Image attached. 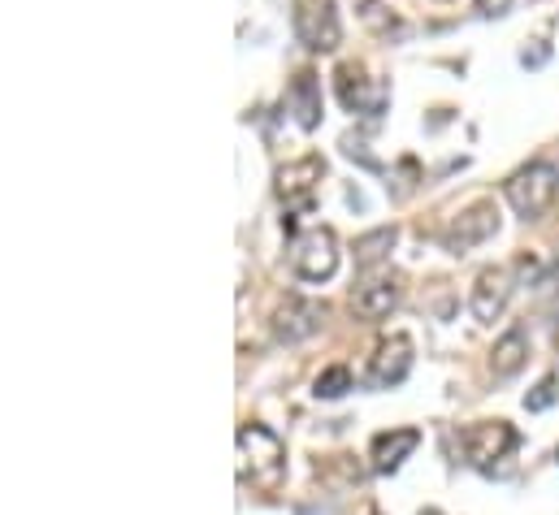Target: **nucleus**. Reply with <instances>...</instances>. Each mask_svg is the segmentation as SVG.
Masks as SVG:
<instances>
[{
  "label": "nucleus",
  "mask_w": 559,
  "mask_h": 515,
  "mask_svg": "<svg viewBox=\"0 0 559 515\" xmlns=\"http://www.w3.org/2000/svg\"><path fill=\"white\" fill-rule=\"evenodd\" d=\"M239 472L243 481H252L256 490H278L286 477V446L278 442V433H269L265 425H243L239 429Z\"/></svg>",
  "instance_id": "nucleus-1"
},
{
  "label": "nucleus",
  "mask_w": 559,
  "mask_h": 515,
  "mask_svg": "<svg viewBox=\"0 0 559 515\" xmlns=\"http://www.w3.org/2000/svg\"><path fill=\"white\" fill-rule=\"evenodd\" d=\"M503 195H507V204L516 208V217H525V221L542 217L559 195V169L546 165V161H533V165L516 169V174L503 182Z\"/></svg>",
  "instance_id": "nucleus-2"
},
{
  "label": "nucleus",
  "mask_w": 559,
  "mask_h": 515,
  "mask_svg": "<svg viewBox=\"0 0 559 515\" xmlns=\"http://www.w3.org/2000/svg\"><path fill=\"white\" fill-rule=\"evenodd\" d=\"M325 178L321 156H299V161L278 169V200L286 208V230H295V217H304L317 208V187Z\"/></svg>",
  "instance_id": "nucleus-3"
},
{
  "label": "nucleus",
  "mask_w": 559,
  "mask_h": 515,
  "mask_svg": "<svg viewBox=\"0 0 559 515\" xmlns=\"http://www.w3.org/2000/svg\"><path fill=\"white\" fill-rule=\"evenodd\" d=\"M334 91L343 100V109L351 113H364V117H382L386 104H390V87L382 78H369L360 61H343L334 70Z\"/></svg>",
  "instance_id": "nucleus-4"
},
{
  "label": "nucleus",
  "mask_w": 559,
  "mask_h": 515,
  "mask_svg": "<svg viewBox=\"0 0 559 515\" xmlns=\"http://www.w3.org/2000/svg\"><path fill=\"white\" fill-rule=\"evenodd\" d=\"M291 264L304 282H330L338 269V239L330 226H312L304 234H295L291 243Z\"/></svg>",
  "instance_id": "nucleus-5"
},
{
  "label": "nucleus",
  "mask_w": 559,
  "mask_h": 515,
  "mask_svg": "<svg viewBox=\"0 0 559 515\" xmlns=\"http://www.w3.org/2000/svg\"><path fill=\"white\" fill-rule=\"evenodd\" d=\"M295 35L312 52H334L338 48V9L334 0H295Z\"/></svg>",
  "instance_id": "nucleus-6"
},
{
  "label": "nucleus",
  "mask_w": 559,
  "mask_h": 515,
  "mask_svg": "<svg viewBox=\"0 0 559 515\" xmlns=\"http://www.w3.org/2000/svg\"><path fill=\"white\" fill-rule=\"evenodd\" d=\"M460 446H464L468 464L490 468L494 459H503L516 446V429L507 420H477V425L460 429Z\"/></svg>",
  "instance_id": "nucleus-7"
},
{
  "label": "nucleus",
  "mask_w": 559,
  "mask_h": 515,
  "mask_svg": "<svg viewBox=\"0 0 559 515\" xmlns=\"http://www.w3.org/2000/svg\"><path fill=\"white\" fill-rule=\"evenodd\" d=\"M490 234H499V208H494V200H477L473 208H464V213L442 230V243H447V252L460 256L468 247L486 243Z\"/></svg>",
  "instance_id": "nucleus-8"
},
{
  "label": "nucleus",
  "mask_w": 559,
  "mask_h": 515,
  "mask_svg": "<svg viewBox=\"0 0 559 515\" xmlns=\"http://www.w3.org/2000/svg\"><path fill=\"white\" fill-rule=\"evenodd\" d=\"M321 325H325V303H317V299L295 295L273 312V334H278V342H304V338L317 334Z\"/></svg>",
  "instance_id": "nucleus-9"
},
{
  "label": "nucleus",
  "mask_w": 559,
  "mask_h": 515,
  "mask_svg": "<svg viewBox=\"0 0 559 515\" xmlns=\"http://www.w3.org/2000/svg\"><path fill=\"white\" fill-rule=\"evenodd\" d=\"M408 368H412V338H386V342H377V351H373V360H369V381L373 386H399L403 377H408Z\"/></svg>",
  "instance_id": "nucleus-10"
},
{
  "label": "nucleus",
  "mask_w": 559,
  "mask_h": 515,
  "mask_svg": "<svg viewBox=\"0 0 559 515\" xmlns=\"http://www.w3.org/2000/svg\"><path fill=\"white\" fill-rule=\"evenodd\" d=\"M399 295H403L399 277H373V282L351 290V312H356L360 321H382V316L395 312Z\"/></svg>",
  "instance_id": "nucleus-11"
},
{
  "label": "nucleus",
  "mask_w": 559,
  "mask_h": 515,
  "mask_svg": "<svg viewBox=\"0 0 559 515\" xmlns=\"http://www.w3.org/2000/svg\"><path fill=\"white\" fill-rule=\"evenodd\" d=\"M507 295H512V273L507 269H481L473 282V316L477 321H494L507 308Z\"/></svg>",
  "instance_id": "nucleus-12"
},
{
  "label": "nucleus",
  "mask_w": 559,
  "mask_h": 515,
  "mask_svg": "<svg viewBox=\"0 0 559 515\" xmlns=\"http://www.w3.org/2000/svg\"><path fill=\"white\" fill-rule=\"evenodd\" d=\"M286 109L295 113V122L304 130H317L321 126V83L312 70H299L286 87Z\"/></svg>",
  "instance_id": "nucleus-13"
},
{
  "label": "nucleus",
  "mask_w": 559,
  "mask_h": 515,
  "mask_svg": "<svg viewBox=\"0 0 559 515\" xmlns=\"http://www.w3.org/2000/svg\"><path fill=\"white\" fill-rule=\"evenodd\" d=\"M416 446H421V429L382 433V438L373 442V472H377V477H390V472H399V464L416 451Z\"/></svg>",
  "instance_id": "nucleus-14"
},
{
  "label": "nucleus",
  "mask_w": 559,
  "mask_h": 515,
  "mask_svg": "<svg viewBox=\"0 0 559 515\" xmlns=\"http://www.w3.org/2000/svg\"><path fill=\"white\" fill-rule=\"evenodd\" d=\"M529 355V342H525V329H507V334L494 342V355H490V373L494 377H512Z\"/></svg>",
  "instance_id": "nucleus-15"
},
{
  "label": "nucleus",
  "mask_w": 559,
  "mask_h": 515,
  "mask_svg": "<svg viewBox=\"0 0 559 515\" xmlns=\"http://www.w3.org/2000/svg\"><path fill=\"white\" fill-rule=\"evenodd\" d=\"M395 239H399L395 226H382V230L364 234V239L356 243V264H360V269H369V264H377V260H382V256L390 252V247H395Z\"/></svg>",
  "instance_id": "nucleus-16"
},
{
  "label": "nucleus",
  "mask_w": 559,
  "mask_h": 515,
  "mask_svg": "<svg viewBox=\"0 0 559 515\" xmlns=\"http://www.w3.org/2000/svg\"><path fill=\"white\" fill-rule=\"evenodd\" d=\"M347 390H351V368L347 364H330L317 381H312V394H317V399H343Z\"/></svg>",
  "instance_id": "nucleus-17"
},
{
  "label": "nucleus",
  "mask_w": 559,
  "mask_h": 515,
  "mask_svg": "<svg viewBox=\"0 0 559 515\" xmlns=\"http://www.w3.org/2000/svg\"><path fill=\"white\" fill-rule=\"evenodd\" d=\"M551 403H555V377H546L542 386H538V390H533L529 399H525V407H529V412H546V407H551Z\"/></svg>",
  "instance_id": "nucleus-18"
},
{
  "label": "nucleus",
  "mask_w": 559,
  "mask_h": 515,
  "mask_svg": "<svg viewBox=\"0 0 559 515\" xmlns=\"http://www.w3.org/2000/svg\"><path fill=\"white\" fill-rule=\"evenodd\" d=\"M507 5H512V0H477V9L486 13V18H499V13H507Z\"/></svg>",
  "instance_id": "nucleus-19"
},
{
  "label": "nucleus",
  "mask_w": 559,
  "mask_h": 515,
  "mask_svg": "<svg viewBox=\"0 0 559 515\" xmlns=\"http://www.w3.org/2000/svg\"><path fill=\"white\" fill-rule=\"evenodd\" d=\"M421 515H442V511H434V507H429V511H421Z\"/></svg>",
  "instance_id": "nucleus-20"
}]
</instances>
